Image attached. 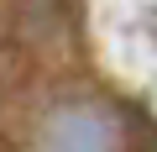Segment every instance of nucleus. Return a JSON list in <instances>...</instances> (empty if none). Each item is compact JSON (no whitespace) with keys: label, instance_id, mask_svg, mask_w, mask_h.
I'll return each mask as SVG.
<instances>
[{"label":"nucleus","instance_id":"f257e3e1","mask_svg":"<svg viewBox=\"0 0 157 152\" xmlns=\"http://www.w3.org/2000/svg\"><path fill=\"white\" fill-rule=\"evenodd\" d=\"M37 152H110V126L94 110H63L42 131V147Z\"/></svg>","mask_w":157,"mask_h":152}]
</instances>
